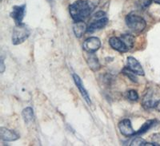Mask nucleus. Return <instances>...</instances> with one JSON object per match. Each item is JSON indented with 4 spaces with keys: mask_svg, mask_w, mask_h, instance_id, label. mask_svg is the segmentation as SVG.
I'll return each mask as SVG.
<instances>
[{
    "mask_svg": "<svg viewBox=\"0 0 160 146\" xmlns=\"http://www.w3.org/2000/svg\"><path fill=\"white\" fill-rule=\"evenodd\" d=\"M94 7L86 0H78L70 6V14L75 22L83 21L90 16Z\"/></svg>",
    "mask_w": 160,
    "mask_h": 146,
    "instance_id": "f257e3e1",
    "label": "nucleus"
},
{
    "mask_svg": "<svg viewBox=\"0 0 160 146\" xmlns=\"http://www.w3.org/2000/svg\"><path fill=\"white\" fill-rule=\"evenodd\" d=\"M126 24L133 32L139 34L146 28V21L141 16L130 14L126 17Z\"/></svg>",
    "mask_w": 160,
    "mask_h": 146,
    "instance_id": "f03ea898",
    "label": "nucleus"
},
{
    "mask_svg": "<svg viewBox=\"0 0 160 146\" xmlns=\"http://www.w3.org/2000/svg\"><path fill=\"white\" fill-rule=\"evenodd\" d=\"M30 35V31L24 24H19L15 27L12 34V43L14 45H18L22 43L28 38Z\"/></svg>",
    "mask_w": 160,
    "mask_h": 146,
    "instance_id": "7ed1b4c3",
    "label": "nucleus"
},
{
    "mask_svg": "<svg viewBox=\"0 0 160 146\" xmlns=\"http://www.w3.org/2000/svg\"><path fill=\"white\" fill-rule=\"evenodd\" d=\"M101 46V41L96 37H91L84 41L83 49L86 52L95 53Z\"/></svg>",
    "mask_w": 160,
    "mask_h": 146,
    "instance_id": "20e7f679",
    "label": "nucleus"
},
{
    "mask_svg": "<svg viewBox=\"0 0 160 146\" xmlns=\"http://www.w3.org/2000/svg\"><path fill=\"white\" fill-rule=\"evenodd\" d=\"M26 12V5L15 6L12 9V12L11 13V16L13 19L15 20L17 25L22 23V19L24 18Z\"/></svg>",
    "mask_w": 160,
    "mask_h": 146,
    "instance_id": "39448f33",
    "label": "nucleus"
},
{
    "mask_svg": "<svg viewBox=\"0 0 160 146\" xmlns=\"http://www.w3.org/2000/svg\"><path fill=\"white\" fill-rule=\"evenodd\" d=\"M118 129L120 133L126 137H131L135 136L136 132L133 129L131 122L129 119H124L118 124Z\"/></svg>",
    "mask_w": 160,
    "mask_h": 146,
    "instance_id": "423d86ee",
    "label": "nucleus"
},
{
    "mask_svg": "<svg viewBox=\"0 0 160 146\" xmlns=\"http://www.w3.org/2000/svg\"><path fill=\"white\" fill-rule=\"evenodd\" d=\"M109 43L111 46L112 47L114 50L118 51V52L124 53L128 51L129 50L128 49L127 46L125 45L122 40L120 38H117V37H112L110 38Z\"/></svg>",
    "mask_w": 160,
    "mask_h": 146,
    "instance_id": "0eeeda50",
    "label": "nucleus"
},
{
    "mask_svg": "<svg viewBox=\"0 0 160 146\" xmlns=\"http://www.w3.org/2000/svg\"><path fill=\"white\" fill-rule=\"evenodd\" d=\"M128 67L137 75H144V71L141 64L133 57H129L128 58Z\"/></svg>",
    "mask_w": 160,
    "mask_h": 146,
    "instance_id": "6e6552de",
    "label": "nucleus"
},
{
    "mask_svg": "<svg viewBox=\"0 0 160 146\" xmlns=\"http://www.w3.org/2000/svg\"><path fill=\"white\" fill-rule=\"evenodd\" d=\"M73 78H74V81H75V85H77L78 89L79 90L80 93H81V94H82V97H83V99L87 101V103H88V105H91V99H90L89 94H88V91L86 90L85 87H84L83 84H82V80H81V78H80L79 77H78V76L75 74H73Z\"/></svg>",
    "mask_w": 160,
    "mask_h": 146,
    "instance_id": "1a4fd4ad",
    "label": "nucleus"
},
{
    "mask_svg": "<svg viewBox=\"0 0 160 146\" xmlns=\"http://www.w3.org/2000/svg\"><path fill=\"white\" fill-rule=\"evenodd\" d=\"M0 137L2 141H14L19 138V136L15 132L2 127L0 129Z\"/></svg>",
    "mask_w": 160,
    "mask_h": 146,
    "instance_id": "9d476101",
    "label": "nucleus"
},
{
    "mask_svg": "<svg viewBox=\"0 0 160 146\" xmlns=\"http://www.w3.org/2000/svg\"><path fill=\"white\" fill-rule=\"evenodd\" d=\"M108 18L104 17V18H99V19L95 21V22H91L89 25V27H88V32L93 33L95 32V31L102 29V28H103V27L108 24Z\"/></svg>",
    "mask_w": 160,
    "mask_h": 146,
    "instance_id": "9b49d317",
    "label": "nucleus"
},
{
    "mask_svg": "<svg viewBox=\"0 0 160 146\" xmlns=\"http://www.w3.org/2000/svg\"><path fill=\"white\" fill-rule=\"evenodd\" d=\"M86 60L89 67L93 71H98L100 69L99 61L94 53H88V55L86 56Z\"/></svg>",
    "mask_w": 160,
    "mask_h": 146,
    "instance_id": "f8f14e48",
    "label": "nucleus"
},
{
    "mask_svg": "<svg viewBox=\"0 0 160 146\" xmlns=\"http://www.w3.org/2000/svg\"><path fill=\"white\" fill-rule=\"evenodd\" d=\"M73 31L77 38H81L86 31H88V27L83 21H78L75 22L73 26Z\"/></svg>",
    "mask_w": 160,
    "mask_h": 146,
    "instance_id": "ddd939ff",
    "label": "nucleus"
},
{
    "mask_svg": "<svg viewBox=\"0 0 160 146\" xmlns=\"http://www.w3.org/2000/svg\"><path fill=\"white\" fill-rule=\"evenodd\" d=\"M22 114L26 123L28 124V123H31L34 121V112H33V110L31 107L24 109Z\"/></svg>",
    "mask_w": 160,
    "mask_h": 146,
    "instance_id": "4468645a",
    "label": "nucleus"
},
{
    "mask_svg": "<svg viewBox=\"0 0 160 146\" xmlns=\"http://www.w3.org/2000/svg\"><path fill=\"white\" fill-rule=\"evenodd\" d=\"M155 122V121H154V120H148V121H146V122L142 124V127L139 129V130L135 133V135H141V134H145L146 132H148L151 127L154 126Z\"/></svg>",
    "mask_w": 160,
    "mask_h": 146,
    "instance_id": "2eb2a0df",
    "label": "nucleus"
},
{
    "mask_svg": "<svg viewBox=\"0 0 160 146\" xmlns=\"http://www.w3.org/2000/svg\"><path fill=\"white\" fill-rule=\"evenodd\" d=\"M120 38L122 40L125 45L127 46L128 50L131 49L134 46V43H135V38L131 35V34H122V36L120 37Z\"/></svg>",
    "mask_w": 160,
    "mask_h": 146,
    "instance_id": "dca6fc26",
    "label": "nucleus"
},
{
    "mask_svg": "<svg viewBox=\"0 0 160 146\" xmlns=\"http://www.w3.org/2000/svg\"><path fill=\"white\" fill-rule=\"evenodd\" d=\"M122 73H123L126 76H128V78H129L131 81L137 82V78H136L137 74H135V72H133L132 71H131L128 67H125V68L122 70Z\"/></svg>",
    "mask_w": 160,
    "mask_h": 146,
    "instance_id": "f3484780",
    "label": "nucleus"
},
{
    "mask_svg": "<svg viewBox=\"0 0 160 146\" xmlns=\"http://www.w3.org/2000/svg\"><path fill=\"white\" fill-rule=\"evenodd\" d=\"M146 141H144L143 139H142L141 137H136V138H135L134 140L132 141V142L131 143V145L134 146H141V145H145L146 144Z\"/></svg>",
    "mask_w": 160,
    "mask_h": 146,
    "instance_id": "a211bd4d",
    "label": "nucleus"
},
{
    "mask_svg": "<svg viewBox=\"0 0 160 146\" xmlns=\"http://www.w3.org/2000/svg\"><path fill=\"white\" fill-rule=\"evenodd\" d=\"M128 98L131 101H137L138 99V93L135 91V90H130L128 92Z\"/></svg>",
    "mask_w": 160,
    "mask_h": 146,
    "instance_id": "6ab92c4d",
    "label": "nucleus"
},
{
    "mask_svg": "<svg viewBox=\"0 0 160 146\" xmlns=\"http://www.w3.org/2000/svg\"><path fill=\"white\" fill-rule=\"evenodd\" d=\"M151 140L154 145H160V134H155L151 136Z\"/></svg>",
    "mask_w": 160,
    "mask_h": 146,
    "instance_id": "aec40b11",
    "label": "nucleus"
},
{
    "mask_svg": "<svg viewBox=\"0 0 160 146\" xmlns=\"http://www.w3.org/2000/svg\"><path fill=\"white\" fill-rule=\"evenodd\" d=\"M153 0H140V5L142 6L143 8L148 7V6L151 3Z\"/></svg>",
    "mask_w": 160,
    "mask_h": 146,
    "instance_id": "412c9836",
    "label": "nucleus"
},
{
    "mask_svg": "<svg viewBox=\"0 0 160 146\" xmlns=\"http://www.w3.org/2000/svg\"><path fill=\"white\" fill-rule=\"evenodd\" d=\"M106 15V14L104 12H102V11H99V12L96 13L95 15V18H104Z\"/></svg>",
    "mask_w": 160,
    "mask_h": 146,
    "instance_id": "4be33fe9",
    "label": "nucleus"
},
{
    "mask_svg": "<svg viewBox=\"0 0 160 146\" xmlns=\"http://www.w3.org/2000/svg\"><path fill=\"white\" fill-rule=\"evenodd\" d=\"M5 71V65H4L3 59H1V66H0V72L3 73Z\"/></svg>",
    "mask_w": 160,
    "mask_h": 146,
    "instance_id": "5701e85b",
    "label": "nucleus"
},
{
    "mask_svg": "<svg viewBox=\"0 0 160 146\" xmlns=\"http://www.w3.org/2000/svg\"><path fill=\"white\" fill-rule=\"evenodd\" d=\"M155 108H156L157 110H159V111H160V101H157V102H156V105H155Z\"/></svg>",
    "mask_w": 160,
    "mask_h": 146,
    "instance_id": "b1692460",
    "label": "nucleus"
},
{
    "mask_svg": "<svg viewBox=\"0 0 160 146\" xmlns=\"http://www.w3.org/2000/svg\"><path fill=\"white\" fill-rule=\"evenodd\" d=\"M154 2H156V3L160 4V0H154Z\"/></svg>",
    "mask_w": 160,
    "mask_h": 146,
    "instance_id": "393cba45",
    "label": "nucleus"
}]
</instances>
